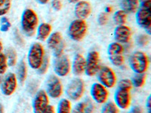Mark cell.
I'll return each mask as SVG.
<instances>
[{
  "instance_id": "29",
  "label": "cell",
  "mask_w": 151,
  "mask_h": 113,
  "mask_svg": "<svg viewBox=\"0 0 151 113\" xmlns=\"http://www.w3.org/2000/svg\"><path fill=\"white\" fill-rule=\"evenodd\" d=\"M8 68V63L6 56L4 54H0V75L5 73Z\"/></svg>"
},
{
  "instance_id": "32",
  "label": "cell",
  "mask_w": 151,
  "mask_h": 113,
  "mask_svg": "<svg viewBox=\"0 0 151 113\" xmlns=\"http://www.w3.org/2000/svg\"><path fill=\"white\" fill-rule=\"evenodd\" d=\"M118 87L123 88V89L131 90L132 87V82H131V80L127 79H122V80L119 81V82L118 83Z\"/></svg>"
},
{
  "instance_id": "30",
  "label": "cell",
  "mask_w": 151,
  "mask_h": 113,
  "mask_svg": "<svg viewBox=\"0 0 151 113\" xmlns=\"http://www.w3.org/2000/svg\"><path fill=\"white\" fill-rule=\"evenodd\" d=\"M48 66H49V57L48 56H45L41 66H40V68L38 69L39 73L42 74V75L45 74L47 72V70H48Z\"/></svg>"
},
{
  "instance_id": "5",
  "label": "cell",
  "mask_w": 151,
  "mask_h": 113,
  "mask_svg": "<svg viewBox=\"0 0 151 113\" xmlns=\"http://www.w3.org/2000/svg\"><path fill=\"white\" fill-rule=\"evenodd\" d=\"M124 51L123 46L120 43L112 42L110 44L107 49L109 60L111 64L115 67H121L124 64V56L122 55Z\"/></svg>"
},
{
  "instance_id": "43",
  "label": "cell",
  "mask_w": 151,
  "mask_h": 113,
  "mask_svg": "<svg viewBox=\"0 0 151 113\" xmlns=\"http://www.w3.org/2000/svg\"><path fill=\"white\" fill-rule=\"evenodd\" d=\"M129 113H142V111H141V108H139L138 106H134Z\"/></svg>"
},
{
  "instance_id": "35",
  "label": "cell",
  "mask_w": 151,
  "mask_h": 113,
  "mask_svg": "<svg viewBox=\"0 0 151 113\" xmlns=\"http://www.w3.org/2000/svg\"><path fill=\"white\" fill-rule=\"evenodd\" d=\"M137 43L140 46H145L149 43V37L146 35H141L137 38Z\"/></svg>"
},
{
  "instance_id": "2",
  "label": "cell",
  "mask_w": 151,
  "mask_h": 113,
  "mask_svg": "<svg viewBox=\"0 0 151 113\" xmlns=\"http://www.w3.org/2000/svg\"><path fill=\"white\" fill-rule=\"evenodd\" d=\"M45 57V51L42 45L39 42L33 43L29 49L27 60L29 67L33 69H38Z\"/></svg>"
},
{
  "instance_id": "16",
  "label": "cell",
  "mask_w": 151,
  "mask_h": 113,
  "mask_svg": "<svg viewBox=\"0 0 151 113\" xmlns=\"http://www.w3.org/2000/svg\"><path fill=\"white\" fill-rule=\"evenodd\" d=\"M132 29L125 25L118 26L114 30V38L118 43H128L132 38Z\"/></svg>"
},
{
  "instance_id": "11",
  "label": "cell",
  "mask_w": 151,
  "mask_h": 113,
  "mask_svg": "<svg viewBox=\"0 0 151 113\" xmlns=\"http://www.w3.org/2000/svg\"><path fill=\"white\" fill-rule=\"evenodd\" d=\"M114 100L119 108L122 109H128L131 104L130 90L118 87L114 94Z\"/></svg>"
},
{
  "instance_id": "6",
  "label": "cell",
  "mask_w": 151,
  "mask_h": 113,
  "mask_svg": "<svg viewBox=\"0 0 151 113\" xmlns=\"http://www.w3.org/2000/svg\"><path fill=\"white\" fill-rule=\"evenodd\" d=\"M85 91V84L80 79H74L70 81L67 87L66 93L70 99L78 100L83 97Z\"/></svg>"
},
{
  "instance_id": "46",
  "label": "cell",
  "mask_w": 151,
  "mask_h": 113,
  "mask_svg": "<svg viewBox=\"0 0 151 113\" xmlns=\"http://www.w3.org/2000/svg\"><path fill=\"white\" fill-rule=\"evenodd\" d=\"M68 1L70 2V3H77L78 2H79L81 0H68Z\"/></svg>"
},
{
  "instance_id": "25",
  "label": "cell",
  "mask_w": 151,
  "mask_h": 113,
  "mask_svg": "<svg viewBox=\"0 0 151 113\" xmlns=\"http://www.w3.org/2000/svg\"><path fill=\"white\" fill-rule=\"evenodd\" d=\"M71 103L67 99H62L58 106V113H71Z\"/></svg>"
},
{
  "instance_id": "14",
  "label": "cell",
  "mask_w": 151,
  "mask_h": 113,
  "mask_svg": "<svg viewBox=\"0 0 151 113\" xmlns=\"http://www.w3.org/2000/svg\"><path fill=\"white\" fill-rule=\"evenodd\" d=\"M63 93V87L60 79L55 75L50 76L47 82V94L52 98H59Z\"/></svg>"
},
{
  "instance_id": "38",
  "label": "cell",
  "mask_w": 151,
  "mask_h": 113,
  "mask_svg": "<svg viewBox=\"0 0 151 113\" xmlns=\"http://www.w3.org/2000/svg\"><path fill=\"white\" fill-rule=\"evenodd\" d=\"M52 6L55 11H60L62 8V3L60 0H53L52 2Z\"/></svg>"
},
{
  "instance_id": "13",
  "label": "cell",
  "mask_w": 151,
  "mask_h": 113,
  "mask_svg": "<svg viewBox=\"0 0 151 113\" xmlns=\"http://www.w3.org/2000/svg\"><path fill=\"white\" fill-rule=\"evenodd\" d=\"M49 104V99L47 93L43 90L38 91L33 103V112L42 113Z\"/></svg>"
},
{
  "instance_id": "10",
  "label": "cell",
  "mask_w": 151,
  "mask_h": 113,
  "mask_svg": "<svg viewBox=\"0 0 151 113\" xmlns=\"http://www.w3.org/2000/svg\"><path fill=\"white\" fill-rule=\"evenodd\" d=\"M137 24L145 29L147 34H151V11L148 9H140L136 13Z\"/></svg>"
},
{
  "instance_id": "49",
  "label": "cell",
  "mask_w": 151,
  "mask_h": 113,
  "mask_svg": "<svg viewBox=\"0 0 151 113\" xmlns=\"http://www.w3.org/2000/svg\"><path fill=\"white\" fill-rule=\"evenodd\" d=\"M2 83V77H1V75H0V84Z\"/></svg>"
},
{
  "instance_id": "39",
  "label": "cell",
  "mask_w": 151,
  "mask_h": 113,
  "mask_svg": "<svg viewBox=\"0 0 151 113\" xmlns=\"http://www.w3.org/2000/svg\"><path fill=\"white\" fill-rule=\"evenodd\" d=\"M83 105H84V102H81V103H79V104H77L75 107H74V109H73V112H71V113H82V112H83Z\"/></svg>"
},
{
  "instance_id": "37",
  "label": "cell",
  "mask_w": 151,
  "mask_h": 113,
  "mask_svg": "<svg viewBox=\"0 0 151 113\" xmlns=\"http://www.w3.org/2000/svg\"><path fill=\"white\" fill-rule=\"evenodd\" d=\"M139 2H140V5H141V9L150 10L151 0H139Z\"/></svg>"
},
{
  "instance_id": "20",
  "label": "cell",
  "mask_w": 151,
  "mask_h": 113,
  "mask_svg": "<svg viewBox=\"0 0 151 113\" xmlns=\"http://www.w3.org/2000/svg\"><path fill=\"white\" fill-rule=\"evenodd\" d=\"M138 7V0H122L121 8L126 13H134Z\"/></svg>"
},
{
  "instance_id": "34",
  "label": "cell",
  "mask_w": 151,
  "mask_h": 113,
  "mask_svg": "<svg viewBox=\"0 0 151 113\" xmlns=\"http://www.w3.org/2000/svg\"><path fill=\"white\" fill-rule=\"evenodd\" d=\"M64 48H65V43L64 41H62L60 45H58L56 48H54V55L55 56V57H58V56L63 55Z\"/></svg>"
},
{
  "instance_id": "27",
  "label": "cell",
  "mask_w": 151,
  "mask_h": 113,
  "mask_svg": "<svg viewBox=\"0 0 151 113\" xmlns=\"http://www.w3.org/2000/svg\"><path fill=\"white\" fill-rule=\"evenodd\" d=\"M12 5L11 0H0V16H4L9 11Z\"/></svg>"
},
{
  "instance_id": "8",
  "label": "cell",
  "mask_w": 151,
  "mask_h": 113,
  "mask_svg": "<svg viewBox=\"0 0 151 113\" xmlns=\"http://www.w3.org/2000/svg\"><path fill=\"white\" fill-rule=\"evenodd\" d=\"M86 60V72L88 76H94L98 73L100 69V58L99 54L95 51L88 53Z\"/></svg>"
},
{
  "instance_id": "21",
  "label": "cell",
  "mask_w": 151,
  "mask_h": 113,
  "mask_svg": "<svg viewBox=\"0 0 151 113\" xmlns=\"http://www.w3.org/2000/svg\"><path fill=\"white\" fill-rule=\"evenodd\" d=\"M62 41H63L62 35L59 32H55L48 36L47 44H48V48H51V49H54L58 45H60Z\"/></svg>"
},
{
  "instance_id": "17",
  "label": "cell",
  "mask_w": 151,
  "mask_h": 113,
  "mask_svg": "<svg viewBox=\"0 0 151 113\" xmlns=\"http://www.w3.org/2000/svg\"><path fill=\"white\" fill-rule=\"evenodd\" d=\"M91 12V6L87 1H79L76 3L74 13L76 17L79 20H85L90 15Z\"/></svg>"
},
{
  "instance_id": "40",
  "label": "cell",
  "mask_w": 151,
  "mask_h": 113,
  "mask_svg": "<svg viewBox=\"0 0 151 113\" xmlns=\"http://www.w3.org/2000/svg\"><path fill=\"white\" fill-rule=\"evenodd\" d=\"M14 36H15L16 40H17V42L18 43V44H20V45H23V44H24V40L22 39V38L21 37L20 34L18 33V32H17V31H16L15 34H14Z\"/></svg>"
},
{
  "instance_id": "18",
  "label": "cell",
  "mask_w": 151,
  "mask_h": 113,
  "mask_svg": "<svg viewBox=\"0 0 151 113\" xmlns=\"http://www.w3.org/2000/svg\"><path fill=\"white\" fill-rule=\"evenodd\" d=\"M86 60L82 54H76L73 62V72L76 75H81L86 70Z\"/></svg>"
},
{
  "instance_id": "45",
  "label": "cell",
  "mask_w": 151,
  "mask_h": 113,
  "mask_svg": "<svg viewBox=\"0 0 151 113\" xmlns=\"http://www.w3.org/2000/svg\"><path fill=\"white\" fill-rule=\"evenodd\" d=\"M105 11H106V12L105 13H110V12L112 11V8L110 7V6H107V7L106 8V9H105Z\"/></svg>"
},
{
  "instance_id": "15",
  "label": "cell",
  "mask_w": 151,
  "mask_h": 113,
  "mask_svg": "<svg viewBox=\"0 0 151 113\" xmlns=\"http://www.w3.org/2000/svg\"><path fill=\"white\" fill-rule=\"evenodd\" d=\"M17 78L14 73H9L1 85V90L4 95L11 96L17 88Z\"/></svg>"
},
{
  "instance_id": "31",
  "label": "cell",
  "mask_w": 151,
  "mask_h": 113,
  "mask_svg": "<svg viewBox=\"0 0 151 113\" xmlns=\"http://www.w3.org/2000/svg\"><path fill=\"white\" fill-rule=\"evenodd\" d=\"M11 27V23L7 17H3L1 19V24H0V30L2 32H7Z\"/></svg>"
},
{
  "instance_id": "47",
  "label": "cell",
  "mask_w": 151,
  "mask_h": 113,
  "mask_svg": "<svg viewBox=\"0 0 151 113\" xmlns=\"http://www.w3.org/2000/svg\"><path fill=\"white\" fill-rule=\"evenodd\" d=\"M2 50H3V45H2V41H0V54L2 53Z\"/></svg>"
},
{
  "instance_id": "42",
  "label": "cell",
  "mask_w": 151,
  "mask_h": 113,
  "mask_svg": "<svg viewBox=\"0 0 151 113\" xmlns=\"http://www.w3.org/2000/svg\"><path fill=\"white\" fill-rule=\"evenodd\" d=\"M147 109L148 112H151V96L150 95L147 99Z\"/></svg>"
},
{
  "instance_id": "36",
  "label": "cell",
  "mask_w": 151,
  "mask_h": 113,
  "mask_svg": "<svg viewBox=\"0 0 151 113\" xmlns=\"http://www.w3.org/2000/svg\"><path fill=\"white\" fill-rule=\"evenodd\" d=\"M98 21L100 25H105L108 21V15H107V14L105 13V12L101 13L98 15Z\"/></svg>"
},
{
  "instance_id": "44",
  "label": "cell",
  "mask_w": 151,
  "mask_h": 113,
  "mask_svg": "<svg viewBox=\"0 0 151 113\" xmlns=\"http://www.w3.org/2000/svg\"><path fill=\"white\" fill-rule=\"evenodd\" d=\"M36 1L41 5H45V4L48 3L49 0H36Z\"/></svg>"
},
{
  "instance_id": "23",
  "label": "cell",
  "mask_w": 151,
  "mask_h": 113,
  "mask_svg": "<svg viewBox=\"0 0 151 113\" xmlns=\"http://www.w3.org/2000/svg\"><path fill=\"white\" fill-rule=\"evenodd\" d=\"M127 13L124 11L123 10H118L115 12V14L113 15V21L116 25L120 26V25H124L127 21Z\"/></svg>"
},
{
  "instance_id": "1",
  "label": "cell",
  "mask_w": 151,
  "mask_h": 113,
  "mask_svg": "<svg viewBox=\"0 0 151 113\" xmlns=\"http://www.w3.org/2000/svg\"><path fill=\"white\" fill-rule=\"evenodd\" d=\"M38 16L36 12L32 9H27L24 10L21 17V28L27 36L34 35L38 27Z\"/></svg>"
},
{
  "instance_id": "48",
  "label": "cell",
  "mask_w": 151,
  "mask_h": 113,
  "mask_svg": "<svg viewBox=\"0 0 151 113\" xmlns=\"http://www.w3.org/2000/svg\"><path fill=\"white\" fill-rule=\"evenodd\" d=\"M4 110H3V107H2V106H1L0 105V113H4Z\"/></svg>"
},
{
  "instance_id": "12",
  "label": "cell",
  "mask_w": 151,
  "mask_h": 113,
  "mask_svg": "<svg viewBox=\"0 0 151 113\" xmlns=\"http://www.w3.org/2000/svg\"><path fill=\"white\" fill-rule=\"evenodd\" d=\"M91 96L92 99L96 103L99 104H103L107 100L109 93L106 90V87L102 85L100 83H94L91 87Z\"/></svg>"
},
{
  "instance_id": "3",
  "label": "cell",
  "mask_w": 151,
  "mask_h": 113,
  "mask_svg": "<svg viewBox=\"0 0 151 113\" xmlns=\"http://www.w3.org/2000/svg\"><path fill=\"white\" fill-rule=\"evenodd\" d=\"M129 64L135 73H144L149 67L148 56L142 51L134 52L130 56Z\"/></svg>"
},
{
  "instance_id": "4",
  "label": "cell",
  "mask_w": 151,
  "mask_h": 113,
  "mask_svg": "<svg viewBox=\"0 0 151 113\" xmlns=\"http://www.w3.org/2000/svg\"><path fill=\"white\" fill-rule=\"evenodd\" d=\"M87 32V24L84 20H75L70 24L68 29V34L71 39L79 41L85 37Z\"/></svg>"
},
{
  "instance_id": "41",
  "label": "cell",
  "mask_w": 151,
  "mask_h": 113,
  "mask_svg": "<svg viewBox=\"0 0 151 113\" xmlns=\"http://www.w3.org/2000/svg\"><path fill=\"white\" fill-rule=\"evenodd\" d=\"M42 113H55V108H54L52 106H50V105H48V107L45 109V111L43 112Z\"/></svg>"
},
{
  "instance_id": "22",
  "label": "cell",
  "mask_w": 151,
  "mask_h": 113,
  "mask_svg": "<svg viewBox=\"0 0 151 113\" xmlns=\"http://www.w3.org/2000/svg\"><path fill=\"white\" fill-rule=\"evenodd\" d=\"M17 78H18L19 82L23 84L24 81L27 79V65L24 60H21L19 64L18 67H17Z\"/></svg>"
},
{
  "instance_id": "26",
  "label": "cell",
  "mask_w": 151,
  "mask_h": 113,
  "mask_svg": "<svg viewBox=\"0 0 151 113\" xmlns=\"http://www.w3.org/2000/svg\"><path fill=\"white\" fill-rule=\"evenodd\" d=\"M132 86L135 87H141L144 86L146 82V75L144 73H136L132 79Z\"/></svg>"
},
{
  "instance_id": "28",
  "label": "cell",
  "mask_w": 151,
  "mask_h": 113,
  "mask_svg": "<svg viewBox=\"0 0 151 113\" xmlns=\"http://www.w3.org/2000/svg\"><path fill=\"white\" fill-rule=\"evenodd\" d=\"M101 113H118L117 106L112 102L106 103L102 107Z\"/></svg>"
},
{
  "instance_id": "24",
  "label": "cell",
  "mask_w": 151,
  "mask_h": 113,
  "mask_svg": "<svg viewBox=\"0 0 151 113\" xmlns=\"http://www.w3.org/2000/svg\"><path fill=\"white\" fill-rule=\"evenodd\" d=\"M5 56L7 59L8 65L10 67H14L17 64V53H16L15 50L13 48H9L6 50V53H5Z\"/></svg>"
},
{
  "instance_id": "33",
  "label": "cell",
  "mask_w": 151,
  "mask_h": 113,
  "mask_svg": "<svg viewBox=\"0 0 151 113\" xmlns=\"http://www.w3.org/2000/svg\"><path fill=\"white\" fill-rule=\"evenodd\" d=\"M94 112V105L90 100L84 101L83 112L82 113H93Z\"/></svg>"
},
{
  "instance_id": "19",
  "label": "cell",
  "mask_w": 151,
  "mask_h": 113,
  "mask_svg": "<svg viewBox=\"0 0 151 113\" xmlns=\"http://www.w3.org/2000/svg\"><path fill=\"white\" fill-rule=\"evenodd\" d=\"M52 32V26L47 23H43L38 26L37 29V39L44 41L50 36Z\"/></svg>"
},
{
  "instance_id": "7",
  "label": "cell",
  "mask_w": 151,
  "mask_h": 113,
  "mask_svg": "<svg viewBox=\"0 0 151 113\" xmlns=\"http://www.w3.org/2000/svg\"><path fill=\"white\" fill-rule=\"evenodd\" d=\"M98 80L100 84L107 88H112L116 83V76L115 72L108 67H103L98 70Z\"/></svg>"
},
{
  "instance_id": "9",
  "label": "cell",
  "mask_w": 151,
  "mask_h": 113,
  "mask_svg": "<svg viewBox=\"0 0 151 113\" xmlns=\"http://www.w3.org/2000/svg\"><path fill=\"white\" fill-rule=\"evenodd\" d=\"M70 62L67 56H58L54 61V70L60 77L67 76L70 72Z\"/></svg>"
}]
</instances>
